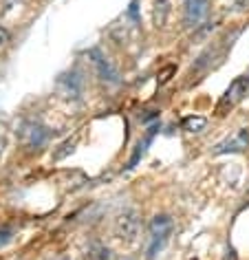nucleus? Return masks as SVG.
Masks as SVG:
<instances>
[{
    "instance_id": "nucleus-1",
    "label": "nucleus",
    "mask_w": 249,
    "mask_h": 260,
    "mask_svg": "<svg viewBox=\"0 0 249 260\" xmlns=\"http://www.w3.org/2000/svg\"><path fill=\"white\" fill-rule=\"evenodd\" d=\"M174 230V223L168 214H157L148 230V258H154L166 247L170 234Z\"/></svg>"
},
{
    "instance_id": "nucleus-2",
    "label": "nucleus",
    "mask_w": 249,
    "mask_h": 260,
    "mask_svg": "<svg viewBox=\"0 0 249 260\" xmlns=\"http://www.w3.org/2000/svg\"><path fill=\"white\" fill-rule=\"evenodd\" d=\"M141 230V218L135 210H123L115 220V234L119 240H126V243H133L139 236Z\"/></svg>"
},
{
    "instance_id": "nucleus-3",
    "label": "nucleus",
    "mask_w": 249,
    "mask_h": 260,
    "mask_svg": "<svg viewBox=\"0 0 249 260\" xmlns=\"http://www.w3.org/2000/svg\"><path fill=\"white\" fill-rule=\"evenodd\" d=\"M49 137H51L49 128H44L40 121H24L20 126V139L24 148H29V150H40L49 141Z\"/></svg>"
},
{
    "instance_id": "nucleus-4",
    "label": "nucleus",
    "mask_w": 249,
    "mask_h": 260,
    "mask_svg": "<svg viewBox=\"0 0 249 260\" xmlns=\"http://www.w3.org/2000/svg\"><path fill=\"white\" fill-rule=\"evenodd\" d=\"M86 57L90 60L97 77H100L102 82H106V84H119V73H117L115 67L108 62V57L102 53V49H97V47L88 49L86 51Z\"/></svg>"
},
{
    "instance_id": "nucleus-5",
    "label": "nucleus",
    "mask_w": 249,
    "mask_h": 260,
    "mask_svg": "<svg viewBox=\"0 0 249 260\" xmlns=\"http://www.w3.org/2000/svg\"><path fill=\"white\" fill-rule=\"evenodd\" d=\"M209 3L212 0H183V11H185V27L196 29L209 14Z\"/></svg>"
},
{
    "instance_id": "nucleus-6",
    "label": "nucleus",
    "mask_w": 249,
    "mask_h": 260,
    "mask_svg": "<svg viewBox=\"0 0 249 260\" xmlns=\"http://www.w3.org/2000/svg\"><path fill=\"white\" fill-rule=\"evenodd\" d=\"M57 90L64 100H73L77 102L82 97V77L75 73V71H69V73H62L57 77Z\"/></svg>"
},
{
    "instance_id": "nucleus-7",
    "label": "nucleus",
    "mask_w": 249,
    "mask_h": 260,
    "mask_svg": "<svg viewBox=\"0 0 249 260\" xmlns=\"http://www.w3.org/2000/svg\"><path fill=\"white\" fill-rule=\"evenodd\" d=\"M247 146H249V130H247V128H240V130H236L232 137H227L225 141H221V144L214 148V154L242 152Z\"/></svg>"
},
{
    "instance_id": "nucleus-8",
    "label": "nucleus",
    "mask_w": 249,
    "mask_h": 260,
    "mask_svg": "<svg viewBox=\"0 0 249 260\" xmlns=\"http://www.w3.org/2000/svg\"><path fill=\"white\" fill-rule=\"evenodd\" d=\"M247 90H249V75L236 77V80L229 84V88L225 90V95H223L221 106H234L236 102H240L242 97L247 95Z\"/></svg>"
},
{
    "instance_id": "nucleus-9",
    "label": "nucleus",
    "mask_w": 249,
    "mask_h": 260,
    "mask_svg": "<svg viewBox=\"0 0 249 260\" xmlns=\"http://www.w3.org/2000/svg\"><path fill=\"white\" fill-rule=\"evenodd\" d=\"M159 130H161V123H152V126L148 128V133L143 135V139L139 141V144H137L133 157H130V161H128V166H126L128 170H133V168L141 161V157H143V154H146V150H148V146L152 144V139L157 137V135H159Z\"/></svg>"
},
{
    "instance_id": "nucleus-10",
    "label": "nucleus",
    "mask_w": 249,
    "mask_h": 260,
    "mask_svg": "<svg viewBox=\"0 0 249 260\" xmlns=\"http://www.w3.org/2000/svg\"><path fill=\"white\" fill-rule=\"evenodd\" d=\"M207 126V119L201 115H190V117H183L181 119V128L188 130V133H203Z\"/></svg>"
},
{
    "instance_id": "nucleus-11",
    "label": "nucleus",
    "mask_w": 249,
    "mask_h": 260,
    "mask_svg": "<svg viewBox=\"0 0 249 260\" xmlns=\"http://www.w3.org/2000/svg\"><path fill=\"white\" fill-rule=\"evenodd\" d=\"M170 11H172L170 0H157V5H154V24L157 27H163V24L168 22Z\"/></svg>"
},
{
    "instance_id": "nucleus-12",
    "label": "nucleus",
    "mask_w": 249,
    "mask_h": 260,
    "mask_svg": "<svg viewBox=\"0 0 249 260\" xmlns=\"http://www.w3.org/2000/svg\"><path fill=\"white\" fill-rule=\"evenodd\" d=\"M108 258H110V253L104 245L95 243V245L88 247V260H108Z\"/></svg>"
},
{
    "instance_id": "nucleus-13",
    "label": "nucleus",
    "mask_w": 249,
    "mask_h": 260,
    "mask_svg": "<svg viewBox=\"0 0 249 260\" xmlns=\"http://www.w3.org/2000/svg\"><path fill=\"white\" fill-rule=\"evenodd\" d=\"M174 73H176V67H174V64H168V67L163 69V71H159V77H157V82H159L161 86H163V84L170 82V77H172Z\"/></svg>"
},
{
    "instance_id": "nucleus-14",
    "label": "nucleus",
    "mask_w": 249,
    "mask_h": 260,
    "mask_svg": "<svg viewBox=\"0 0 249 260\" xmlns=\"http://www.w3.org/2000/svg\"><path fill=\"white\" fill-rule=\"evenodd\" d=\"M137 3H139V0H133V3H130V7H128V11H126V16H128L135 24H139V9H137Z\"/></svg>"
},
{
    "instance_id": "nucleus-15",
    "label": "nucleus",
    "mask_w": 249,
    "mask_h": 260,
    "mask_svg": "<svg viewBox=\"0 0 249 260\" xmlns=\"http://www.w3.org/2000/svg\"><path fill=\"white\" fill-rule=\"evenodd\" d=\"M11 238H14V232H11L9 227H0V247H5Z\"/></svg>"
},
{
    "instance_id": "nucleus-16",
    "label": "nucleus",
    "mask_w": 249,
    "mask_h": 260,
    "mask_svg": "<svg viewBox=\"0 0 249 260\" xmlns=\"http://www.w3.org/2000/svg\"><path fill=\"white\" fill-rule=\"evenodd\" d=\"M7 42H9V31L5 27H0V49H3Z\"/></svg>"
},
{
    "instance_id": "nucleus-17",
    "label": "nucleus",
    "mask_w": 249,
    "mask_h": 260,
    "mask_svg": "<svg viewBox=\"0 0 249 260\" xmlns=\"http://www.w3.org/2000/svg\"><path fill=\"white\" fill-rule=\"evenodd\" d=\"M5 148H7V137L0 135V159H3V154H5Z\"/></svg>"
}]
</instances>
